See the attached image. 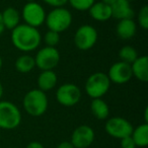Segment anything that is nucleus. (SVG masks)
<instances>
[{
  "instance_id": "10",
  "label": "nucleus",
  "mask_w": 148,
  "mask_h": 148,
  "mask_svg": "<svg viewBox=\"0 0 148 148\" xmlns=\"http://www.w3.org/2000/svg\"><path fill=\"white\" fill-rule=\"evenodd\" d=\"M133 125L131 122L123 117H113L107 119L105 124V131L111 137L115 139H123L131 136L133 131Z\"/></svg>"
},
{
  "instance_id": "19",
  "label": "nucleus",
  "mask_w": 148,
  "mask_h": 148,
  "mask_svg": "<svg viewBox=\"0 0 148 148\" xmlns=\"http://www.w3.org/2000/svg\"><path fill=\"white\" fill-rule=\"evenodd\" d=\"M90 111L93 117L97 120H107L110 115V108L107 101L103 99H93L90 103Z\"/></svg>"
},
{
  "instance_id": "18",
  "label": "nucleus",
  "mask_w": 148,
  "mask_h": 148,
  "mask_svg": "<svg viewBox=\"0 0 148 148\" xmlns=\"http://www.w3.org/2000/svg\"><path fill=\"white\" fill-rule=\"evenodd\" d=\"M1 16H2L4 27L7 29H10V31L15 29L21 23V12L15 7H6L1 12Z\"/></svg>"
},
{
  "instance_id": "32",
  "label": "nucleus",
  "mask_w": 148,
  "mask_h": 148,
  "mask_svg": "<svg viewBox=\"0 0 148 148\" xmlns=\"http://www.w3.org/2000/svg\"><path fill=\"white\" fill-rule=\"evenodd\" d=\"M101 2H103V3H106V4H108V5H110V6H112V5L114 4V3L117 1V0H101Z\"/></svg>"
},
{
  "instance_id": "1",
  "label": "nucleus",
  "mask_w": 148,
  "mask_h": 148,
  "mask_svg": "<svg viewBox=\"0 0 148 148\" xmlns=\"http://www.w3.org/2000/svg\"><path fill=\"white\" fill-rule=\"evenodd\" d=\"M10 39L12 45L25 54L37 50L42 43V35L39 29L25 23H19L11 31Z\"/></svg>"
},
{
  "instance_id": "35",
  "label": "nucleus",
  "mask_w": 148,
  "mask_h": 148,
  "mask_svg": "<svg viewBox=\"0 0 148 148\" xmlns=\"http://www.w3.org/2000/svg\"><path fill=\"white\" fill-rule=\"evenodd\" d=\"M37 0H27V2H35Z\"/></svg>"
},
{
  "instance_id": "30",
  "label": "nucleus",
  "mask_w": 148,
  "mask_h": 148,
  "mask_svg": "<svg viewBox=\"0 0 148 148\" xmlns=\"http://www.w3.org/2000/svg\"><path fill=\"white\" fill-rule=\"evenodd\" d=\"M5 27L3 25V21H2V16H1V11H0V36L2 35L3 32H4Z\"/></svg>"
},
{
  "instance_id": "24",
  "label": "nucleus",
  "mask_w": 148,
  "mask_h": 148,
  "mask_svg": "<svg viewBox=\"0 0 148 148\" xmlns=\"http://www.w3.org/2000/svg\"><path fill=\"white\" fill-rule=\"evenodd\" d=\"M44 42L48 47H56L60 43V34L48 29L44 36Z\"/></svg>"
},
{
  "instance_id": "34",
  "label": "nucleus",
  "mask_w": 148,
  "mask_h": 148,
  "mask_svg": "<svg viewBox=\"0 0 148 148\" xmlns=\"http://www.w3.org/2000/svg\"><path fill=\"white\" fill-rule=\"evenodd\" d=\"M2 65H3V60L1 58V56H0V70L2 69Z\"/></svg>"
},
{
  "instance_id": "9",
  "label": "nucleus",
  "mask_w": 148,
  "mask_h": 148,
  "mask_svg": "<svg viewBox=\"0 0 148 148\" xmlns=\"http://www.w3.org/2000/svg\"><path fill=\"white\" fill-rule=\"evenodd\" d=\"M36 67L41 71L46 70H54L60 62V52L56 47H45L41 48L37 52L35 57Z\"/></svg>"
},
{
  "instance_id": "27",
  "label": "nucleus",
  "mask_w": 148,
  "mask_h": 148,
  "mask_svg": "<svg viewBox=\"0 0 148 148\" xmlns=\"http://www.w3.org/2000/svg\"><path fill=\"white\" fill-rule=\"evenodd\" d=\"M42 1L47 5H49V6L53 7V8H55V7H63L68 3V0H42Z\"/></svg>"
},
{
  "instance_id": "25",
  "label": "nucleus",
  "mask_w": 148,
  "mask_h": 148,
  "mask_svg": "<svg viewBox=\"0 0 148 148\" xmlns=\"http://www.w3.org/2000/svg\"><path fill=\"white\" fill-rule=\"evenodd\" d=\"M137 21L140 27L143 29H148V6L147 5H143L140 8L139 12L137 14Z\"/></svg>"
},
{
  "instance_id": "17",
  "label": "nucleus",
  "mask_w": 148,
  "mask_h": 148,
  "mask_svg": "<svg viewBox=\"0 0 148 148\" xmlns=\"http://www.w3.org/2000/svg\"><path fill=\"white\" fill-rule=\"evenodd\" d=\"M116 33L122 40H130L137 33V23L133 18L119 21L116 27Z\"/></svg>"
},
{
  "instance_id": "11",
  "label": "nucleus",
  "mask_w": 148,
  "mask_h": 148,
  "mask_svg": "<svg viewBox=\"0 0 148 148\" xmlns=\"http://www.w3.org/2000/svg\"><path fill=\"white\" fill-rule=\"evenodd\" d=\"M95 139V130L88 125H80L73 130L70 142L74 148H88Z\"/></svg>"
},
{
  "instance_id": "21",
  "label": "nucleus",
  "mask_w": 148,
  "mask_h": 148,
  "mask_svg": "<svg viewBox=\"0 0 148 148\" xmlns=\"http://www.w3.org/2000/svg\"><path fill=\"white\" fill-rule=\"evenodd\" d=\"M14 67L16 69V71H18L19 73H23V74L29 73L36 67L35 58L33 56L29 55V54H23V55L19 56L15 60Z\"/></svg>"
},
{
  "instance_id": "12",
  "label": "nucleus",
  "mask_w": 148,
  "mask_h": 148,
  "mask_svg": "<svg viewBox=\"0 0 148 148\" xmlns=\"http://www.w3.org/2000/svg\"><path fill=\"white\" fill-rule=\"evenodd\" d=\"M107 75L111 83H115V84H125L129 82L133 77L131 65L122 61L114 63L110 67Z\"/></svg>"
},
{
  "instance_id": "36",
  "label": "nucleus",
  "mask_w": 148,
  "mask_h": 148,
  "mask_svg": "<svg viewBox=\"0 0 148 148\" xmlns=\"http://www.w3.org/2000/svg\"><path fill=\"white\" fill-rule=\"evenodd\" d=\"M128 1H130V2H131V1H136V0H128Z\"/></svg>"
},
{
  "instance_id": "6",
  "label": "nucleus",
  "mask_w": 148,
  "mask_h": 148,
  "mask_svg": "<svg viewBox=\"0 0 148 148\" xmlns=\"http://www.w3.org/2000/svg\"><path fill=\"white\" fill-rule=\"evenodd\" d=\"M99 39L97 29L90 25H82L74 34V45L80 51H88L95 47Z\"/></svg>"
},
{
  "instance_id": "13",
  "label": "nucleus",
  "mask_w": 148,
  "mask_h": 148,
  "mask_svg": "<svg viewBox=\"0 0 148 148\" xmlns=\"http://www.w3.org/2000/svg\"><path fill=\"white\" fill-rule=\"evenodd\" d=\"M112 17L118 21L122 19H131L134 18V9L131 6V2L128 0H117L111 6Z\"/></svg>"
},
{
  "instance_id": "23",
  "label": "nucleus",
  "mask_w": 148,
  "mask_h": 148,
  "mask_svg": "<svg viewBox=\"0 0 148 148\" xmlns=\"http://www.w3.org/2000/svg\"><path fill=\"white\" fill-rule=\"evenodd\" d=\"M97 0H68V3L77 11H87Z\"/></svg>"
},
{
  "instance_id": "29",
  "label": "nucleus",
  "mask_w": 148,
  "mask_h": 148,
  "mask_svg": "<svg viewBox=\"0 0 148 148\" xmlns=\"http://www.w3.org/2000/svg\"><path fill=\"white\" fill-rule=\"evenodd\" d=\"M56 148H74L70 141H62L56 146Z\"/></svg>"
},
{
  "instance_id": "8",
  "label": "nucleus",
  "mask_w": 148,
  "mask_h": 148,
  "mask_svg": "<svg viewBox=\"0 0 148 148\" xmlns=\"http://www.w3.org/2000/svg\"><path fill=\"white\" fill-rule=\"evenodd\" d=\"M46 10L38 1L27 2L21 9V16L25 25L34 27H40L45 23Z\"/></svg>"
},
{
  "instance_id": "22",
  "label": "nucleus",
  "mask_w": 148,
  "mask_h": 148,
  "mask_svg": "<svg viewBox=\"0 0 148 148\" xmlns=\"http://www.w3.org/2000/svg\"><path fill=\"white\" fill-rule=\"evenodd\" d=\"M138 57H139V56H138L137 50L134 47H132V46H129V45L124 46L119 51L120 61L125 62V63H128V64H130V65H131Z\"/></svg>"
},
{
  "instance_id": "3",
  "label": "nucleus",
  "mask_w": 148,
  "mask_h": 148,
  "mask_svg": "<svg viewBox=\"0 0 148 148\" xmlns=\"http://www.w3.org/2000/svg\"><path fill=\"white\" fill-rule=\"evenodd\" d=\"M73 16L69 9L65 6L55 7L46 14L45 23L49 31L61 34L67 31L72 25Z\"/></svg>"
},
{
  "instance_id": "33",
  "label": "nucleus",
  "mask_w": 148,
  "mask_h": 148,
  "mask_svg": "<svg viewBox=\"0 0 148 148\" xmlns=\"http://www.w3.org/2000/svg\"><path fill=\"white\" fill-rule=\"evenodd\" d=\"M3 93H4V88H3L2 83H1V81H0V101H1V99H2Z\"/></svg>"
},
{
  "instance_id": "15",
  "label": "nucleus",
  "mask_w": 148,
  "mask_h": 148,
  "mask_svg": "<svg viewBox=\"0 0 148 148\" xmlns=\"http://www.w3.org/2000/svg\"><path fill=\"white\" fill-rule=\"evenodd\" d=\"M132 74L137 80L141 82L148 81V57L147 56H139L133 63L131 64Z\"/></svg>"
},
{
  "instance_id": "20",
  "label": "nucleus",
  "mask_w": 148,
  "mask_h": 148,
  "mask_svg": "<svg viewBox=\"0 0 148 148\" xmlns=\"http://www.w3.org/2000/svg\"><path fill=\"white\" fill-rule=\"evenodd\" d=\"M131 137L137 147H146L148 145V124L143 123L133 128Z\"/></svg>"
},
{
  "instance_id": "31",
  "label": "nucleus",
  "mask_w": 148,
  "mask_h": 148,
  "mask_svg": "<svg viewBox=\"0 0 148 148\" xmlns=\"http://www.w3.org/2000/svg\"><path fill=\"white\" fill-rule=\"evenodd\" d=\"M144 123L148 124V108H145L144 110Z\"/></svg>"
},
{
  "instance_id": "2",
  "label": "nucleus",
  "mask_w": 148,
  "mask_h": 148,
  "mask_svg": "<svg viewBox=\"0 0 148 148\" xmlns=\"http://www.w3.org/2000/svg\"><path fill=\"white\" fill-rule=\"evenodd\" d=\"M23 110L31 117H41L47 112L49 99L46 92L39 88H34L27 91L23 99Z\"/></svg>"
},
{
  "instance_id": "7",
  "label": "nucleus",
  "mask_w": 148,
  "mask_h": 148,
  "mask_svg": "<svg viewBox=\"0 0 148 148\" xmlns=\"http://www.w3.org/2000/svg\"><path fill=\"white\" fill-rule=\"evenodd\" d=\"M81 89L74 83H64L57 88L55 93L56 101L59 105L66 108L76 106L81 99Z\"/></svg>"
},
{
  "instance_id": "5",
  "label": "nucleus",
  "mask_w": 148,
  "mask_h": 148,
  "mask_svg": "<svg viewBox=\"0 0 148 148\" xmlns=\"http://www.w3.org/2000/svg\"><path fill=\"white\" fill-rule=\"evenodd\" d=\"M21 112L15 103L9 101H0V129H16L21 125Z\"/></svg>"
},
{
  "instance_id": "4",
  "label": "nucleus",
  "mask_w": 148,
  "mask_h": 148,
  "mask_svg": "<svg viewBox=\"0 0 148 148\" xmlns=\"http://www.w3.org/2000/svg\"><path fill=\"white\" fill-rule=\"evenodd\" d=\"M111 87V81L105 72H95L89 75L85 81V93L93 99H103V95L108 93Z\"/></svg>"
},
{
  "instance_id": "16",
  "label": "nucleus",
  "mask_w": 148,
  "mask_h": 148,
  "mask_svg": "<svg viewBox=\"0 0 148 148\" xmlns=\"http://www.w3.org/2000/svg\"><path fill=\"white\" fill-rule=\"evenodd\" d=\"M87 11L91 18L97 21H107L112 18L111 6L101 1H95Z\"/></svg>"
},
{
  "instance_id": "37",
  "label": "nucleus",
  "mask_w": 148,
  "mask_h": 148,
  "mask_svg": "<svg viewBox=\"0 0 148 148\" xmlns=\"http://www.w3.org/2000/svg\"><path fill=\"white\" fill-rule=\"evenodd\" d=\"M9 148H14V147H9Z\"/></svg>"
},
{
  "instance_id": "14",
  "label": "nucleus",
  "mask_w": 148,
  "mask_h": 148,
  "mask_svg": "<svg viewBox=\"0 0 148 148\" xmlns=\"http://www.w3.org/2000/svg\"><path fill=\"white\" fill-rule=\"evenodd\" d=\"M58 83V76L56 72L54 70H46V71H42L39 74L37 79V84L38 88L40 90L47 92V91L52 90L55 88L56 85Z\"/></svg>"
},
{
  "instance_id": "26",
  "label": "nucleus",
  "mask_w": 148,
  "mask_h": 148,
  "mask_svg": "<svg viewBox=\"0 0 148 148\" xmlns=\"http://www.w3.org/2000/svg\"><path fill=\"white\" fill-rule=\"evenodd\" d=\"M120 147L121 148H137L136 144L134 143L131 136H128L120 140Z\"/></svg>"
},
{
  "instance_id": "28",
  "label": "nucleus",
  "mask_w": 148,
  "mask_h": 148,
  "mask_svg": "<svg viewBox=\"0 0 148 148\" xmlns=\"http://www.w3.org/2000/svg\"><path fill=\"white\" fill-rule=\"evenodd\" d=\"M25 148H45L44 145L39 141H32L25 146Z\"/></svg>"
}]
</instances>
